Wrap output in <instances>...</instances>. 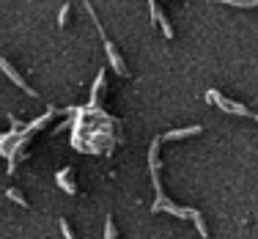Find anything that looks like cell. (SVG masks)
Returning a JSON list of instances; mask_svg holds the SVG:
<instances>
[{
    "instance_id": "1",
    "label": "cell",
    "mask_w": 258,
    "mask_h": 239,
    "mask_svg": "<svg viewBox=\"0 0 258 239\" xmlns=\"http://www.w3.org/2000/svg\"><path fill=\"white\" fill-rule=\"evenodd\" d=\"M206 102H214L220 110H225V113H233V115H253L244 105H239V102H231V99H225V96H220L217 91H209L206 94Z\"/></svg>"
},
{
    "instance_id": "2",
    "label": "cell",
    "mask_w": 258,
    "mask_h": 239,
    "mask_svg": "<svg viewBox=\"0 0 258 239\" xmlns=\"http://www.w3.org/2000/svg\"><path fill=\"white\" fill-rule=\"evenodd\" d=\"M0 69H3V72H6V75H9L11 80H14V83H17V85H20V88H22V91H25V94H28V96H39V94H36V91H33V88H30V85L25 83V80H22V77H20V72H17V69H14V66H11V64H9V61H6V58H3V55H0Z\"/></svg>"
},
{
    "instance_id": "3",
    "label": "cell",
    "mask_w": 258,
    "mask_h": 239,
    "mask_svg": "<svg viewBox=\"0 0 258 239\" xmlns=\"http://www.w3.org/2000/svg\"><path fill=\"white\" fill-rule=\"evenodd\" d=\"M149 6H151V20H154V22H159V28L165 30V36H168V39H173V28H170L168 17H165L162 11L157 9V0H149Z\"/></svg>"
},
{
    "instance_id": "4",
    "label": "cell",
    "mask_w": 258,
    "mask_h": 239,
    "mask_svg": "<svg viewBox=\"0 0 258 239\" xmlns=\"http://www.w3.org/2000/svg\"><path fill=\"white\" fill-rule=\"evenodd\" d=\"M104 50H107V58H110V64H113V69L118 72V75H126L124 58L118 55V50H115V44H113V41H104Z\"/></svg>"
},
{
    "instance_id": "5",
    "label": "cell",
    "mask_w": 258,
    "mask_h": 239,
    "mask_svg": "<svg viewBox=\"0 0 258 239\" xmlns=\"http://www.w3.org/2000/svg\"><path fill=\"white\" fill-rule=\"evenodd\" d=\"M198 132H204L201 127H187V130H173V132H168L165 135V140H181V138H189V135H198Z\"/></svg>"
},
{
    "instance_id": "6",
    "label": "cell",
    "mask_w": 258,
    "mask_h": 239,
    "mask_svg": "<svg viewBox=\"0 0 258 239\" xmlns=\"http://www.w3.org/2000/svg\"><path fill=\"white\" fill-rule=\"evenodd\" d=\"M6 195H9V198H11V201H14V204H20V206H28V201H25V198H22V195H20V193H17V190H6Z\"/></svg>"
},
{
    "instance_id": "7",
    "label": "cell",
    "mask_w": 258,
    "mask_h": 239,
    "mask_svg": "<svg viewBox=\"0 0 258 239\" xmlns=\"http://www.w3.org/2000/svg\"><path fill=\"white\" fill-rule=\"evenodd\" d=\"M66 17H69V3H63V9H60V17H58V25H66Z\"/></svg>"
},
{
    "instance_id": "8",
    "label": "cell",
    "mask_w": 258,
    "mask_h": 239,
    "mask_svg": "<svg viewBox=\"0 0 258 239\" xmlns=\"http://www.w3.org/2000/svg\"><path fill=\"white\" fill-rule=\"evenodd\" d=\"M60 231H63L66 239H75V234H72V228H69V223H66V220H60Z\"/></svg>"
}]
</instances>
